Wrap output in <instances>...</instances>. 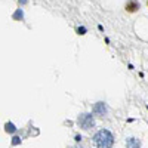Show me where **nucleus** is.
<instances>
[{
	"instance_id": "obj_1",
	"label": "nucleus",
	"mask_w": 148,
	"mask_h": 148,
	"mask_svg": "<svg viewBox=\"0 0 148 148\" xmlns=\"http://www.w3.org/2000/svg\"><path fill=\"white\" fill-rule=\"evenodd\" d=\"M93 142H95L96 148H111L114 144V136L110 130L101 129L99 132H96V135L93 136Z\"/></svg>"
},
{
	"instance_id": "obj_2",
	"label": "nucleus",
	"mask_w": 148,
	"mask_h": 148,
	"mask_svg": "<svg viewBox=\"0 0 148 148\" xmlns=\"http://www.w3.org/2000/svg\"><path fill=\"white\" fill-rule=\"evenodd\" d=\"M77 125L84 129V130H89L95 126V119H93V114H89V113H83L79 116L77 119Z\"/></svg>"
},
{
	"instance_id": "obj_3",
	"label": "nucleus",
	"mask_w": 148,
	"mask_h": 148,
	"mask_svg": "<svg viewBox=\"0 0 148 148\" xmlns=\"http://www.w3.org/2000/svg\"><path fill=\"white\" fill-rule=\"evenodd\" d=\"M92 114L93 116H99V117H104L107 114V105L104 102H96L92 108Z\"/></svg>"
},
{
	"instance_id": "obj_4",
	"label": "nucleus",
	"mask_w": 148,
	"mask_h": 148,
	"mask_svg": "<svg viewBox=\"0 0 148 148\" xmlns=\"http://www.w3.org/2000/svg\"><path fill=\"white\" fill-rule=\"evenodd\" d=\"M125 9L127 12H130V14H133V12L139 10V3L136 2V0H129V2L126 3V6H125Z\"/></svg>"
},
{
	"instance_id": "obj_5",
	"label": "nucleus",
	"mask_w": 148,
	"mask_h": 148,
	"mask_svg": "<svg viewBox=\"0 0 148 148\" xmlns=\"http://www.w3.org/2000/svg\"><path fill=\"white\" fill-rule=\"evenodd\" d=\"M126 147L127 148H141V141L136 138H129V139H126Z\"/></svg>"
},
{
	"instance_id": "obj_6",
	"label": "nucleus",
	"mask_w": 148,
	"mask_h": 148,
	"mask_svg": "<svg viewBox=\"0 0 148 148\" xmlns=\"http://www.w3.org/2000/svg\"><path fill=\"white\" fill-rule=\"evenodd\" d=\"M5 130H6L8 133H14V132L16 130V127H15L14 123H6V125H5Z\"/></svg>"
},
{
	"instance_id": "obj_7",
	"label": "nucleus",
	"mask_w": 148,
	"mask_h": 148,
	"mask_svg": "<svg viewBox=\"0 0 148 148\" xmlns=\"http://www.w3.org/2000/svg\"><path fill=\"white\" fill-rule=\"evenodd\" d=\"M22 18H24V12L21 9H18L15 14H14V19H22Z\"/></svg>"
},
{
	"instance_id": "obj_8",
	"label": "nucleus",
	"mask_w": 148,
	"mask_h": 148,
	"mask_svg": "<svg viewBox=\"0 0 148 148\" xmlns=\"http://www.w3.org/2000/svg\"><path fill=\"white\" fill-rule=\"evenodd\" d=\"M18 144H21V138L15 136L14 139H12V145H18Z\"/></svg>"
},
{
	"instance_id": "obj_9",
	"label": "nucleus",
	"mask_w": 148,
	"mask_h": 148,
	"mask_svg": "<svg viewBox=\"0 0 148 148\" xmlns=\"http://www.w3.org/2000/svg\"><path fill=\"white\" fill-rule=\"evenodd\" d=\"M77 33H79V34H84V33H86V28H84V27H79V28H77Z\"/></svg>"
},
{
	"instance_id": "obj_10",
	"label": "nucleus",
	"mask_w": 148,
	"mask_h": 148,
	"mask_svg": "<svg viewBox=\"0 0 148 148\" xmlns=\"http://www.w3.org/2000/svg\"><path fill=\"white\" fill-rule=\"evenodd\" d=\"M19 3H22V5H25V3H27V0H19Z\"/></svg>"
},
{
	"instance_id": "obj_11",
	"label": "nucleus",
	"mask_w": 148,
	"mask_h": 148,
	"mask_svg": "<svg viewBox=\"0 0 148 148\" xmlns=\"http://www.w3.org/2000/svg\"><path fill=\"white\" fill-rule=\"evenodd\" d=\"M73 148H79V147H73Z\"/></svg>"
},
{
	"instance_id": "obj_12",
	"label": "nucleus",
	"mask_w": 148,
	"mask_h": 148,
	"mask_svg": "<svg viewBox=\"0 0 148 148\" xmlns=\"http://www.w3.org/2000/svg\"><path fill=\"white\" fill-rule=\"evenodd\" d=\"M147 3H148V2H147Z\"/></svg>"
}]
</instances>
